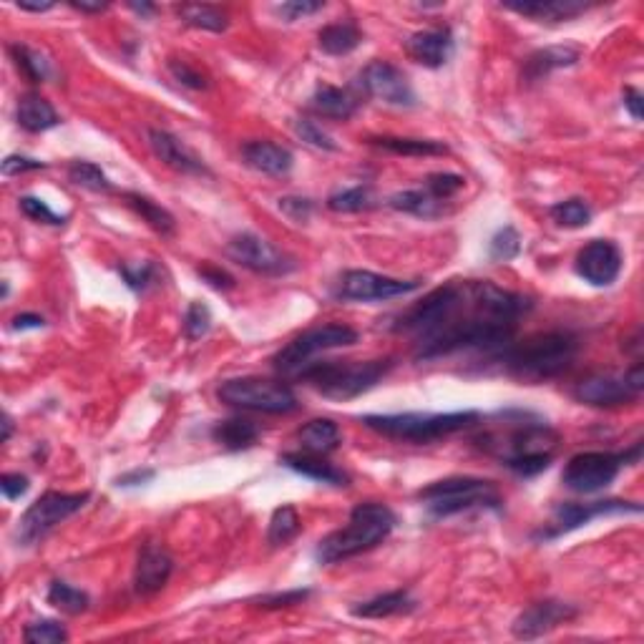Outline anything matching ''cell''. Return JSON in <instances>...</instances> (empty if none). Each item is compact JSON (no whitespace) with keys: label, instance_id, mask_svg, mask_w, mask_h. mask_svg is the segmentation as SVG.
Wrapping results in <instances>:
<instances>
[{"label":"cell","instance_id":"1","mask_svg":"<svg viewBox=\"0 0 644 644\" xmlns=\"http://www.w3.org/2000/svg\"><path fill=\"white\" fill-rule=\"evenodd\" d=\"M531 310L529 297L491 282L456 280L428 292L408 307L393 333L411 335L416 360H436L461 350L491 355L514 343L519 320Z\"/></svg>","mask_w":644,"mask_h":644},{"label":"cell","instance_id":"2","mask_svg":"<svg viewBox=\"0 0 644 644\" xmlns=\"http://www.w3.org/2000/svg\"><path fill=\"white\" fill-rule=\"evenodd\" d=\"M579 353V338L569 330H551L526 338L524 343L506 345L496 353L494 363L501 365L506 375L521 380V383H544V380L559 378L574 365Z\"/></svg>","mask_w":644,"mask_h":644},{"label":"cell","instance_id":"3","mask_svg":"<svg viewBox=\"0 0 644 644\" xmlns=\"http://www.w3.org/2000/svg\"><path fill=\"white\" fill-rule=\"evenodd\" d=\"M393 529L395 514L390 506L380 504V501H365V504L355 506L343 529L333 531L317 544L315 556L320 564H340V561L353 559V556L383 544Z\"/></svg>","mask_w":644,"mask_h":644},{"label":"cell","instance_id":"4","mask_svg":"<svg viewBox=\"0 0 644 644\" xmlns=\"http://www.w3.org/2000/svg\"><path fill=\"white\" fill-rule=\"evenodd\" d=\"M393 368V360H328L307 365L297 380H305L322 398L353 400L368 393Z\"/></svg>","mask_w":644,"mask_h":644},{"label":"cell","instance_id":"5","mask_svg":"<svg viewBox=\"0 0 644 644\" xmlns=\"http://www.w3.org/2000/svg\"><path fill=\"white\" fill-rule=\"evenodd\" d=\"M516 421H511L509 413H504V431H489L476 438L478 448L489 456L499 458L506 468L516 466L519 461L531 456H554L559 446V433L544 421H529V416L514 413Z\"/></svg>","mask_w":644,"mask_h":644},{"label":"cell","instance_id":"6","mask_svg":"<svg viewBox=\"0 0 644 644\" xmlns=\"http://www.w3.org/2000/svg\"><path fill=\"white\" fill-rule=\"evenodd\" d=\"M481 421L478 411L458 413H395V416H365L363 426L393 441L431 443L451 433L466 431Z\"/></svg>","mask_w":644,"mask_h":644},{"label":"cell","instance_id":"7","mask_svg":"<svg viewBox=\"0 0 644 644\" xmlns=\"http://www.w3.org/2000/svg\"><path fill=\"white\" fill-rule=\"evenodd\" d=\"M418 499L426 504L428 514L436 516V519H448V516L473 509L501 511V504H504L494 481L473 476H453L431 483V486L418 491Z\"/></svg>","mask_w":644,"mask_h":644},{"label":"cell","instance_id":"8","mask_svg":"<svg viewBox=\"0 0 644 644\" xmlns=\"http://www.w3.org/2000/svg\"><path fill=\"white\" fill-rule=\"evenodd\" d=\"M217 398L229 408L270 413V416H285V413L300 408L297 395L292 393L290 385H285L282 380L257 378V375L224 380L217 388Z\"/></svg>","mask_w":644,"mask_h":644},{"label":"cell","instance_id":"9","mask_svg":"<svg viewBox=\"0 0 644 644\" xmlns=\"http://www.w3.org/2000/svg\"><path fill=\"white\" fill-rule=\"evenodd\" d=\"M642 456V443H634V448L624 453L609 451H584L569 458L567 468L561 473V481L574 494H597L612 486L624 466L639 463Z\"/></svg>","mask_w":644,"mask_h":644},{"label":"cell","instance_id":"10","mask_svg":"<svg viewBox=\"0 0 644 644\" xmlns=\"http://www.w3.org/2000/svg\"><path fill=\"white\" fill-rule=\"evenodd\" d=\"M355 343H358V333H355L353 328L340 325V322H328V325L305 330V333L297 335L295 340H290V343L272 358V368L280 375H285V378H300L302 370H305L307 365H312L315 355L328 353V350L348 348V345Z\"/></svg>","mask_w":644,"mask_h":644},{"label":"cell","instance_id":"11","mask_svg":"<svg viewBox=\"0 0 644 644\" xmlns=\"http://www.w3.org/2000/svg\"><path fill=\"white\" fill-rule=\"evenodd\" d=\"M91 494H61V491H48L41 499L33 501L28 511L23 514L21 526H18V541L23 546H33L38 541L46 539L58 524L71 519L73 514L84 509L89 504Z\"/></svg>","mask_w":644,"mask_h":644},{"label":"cell","instance_id":"12","mask_svg":"<svg viewBox=\"0 0 644 644\" xmlns=\"http://www.w3.org/2000/svg\"><path fill=\"white\" fill-rule=\"evenodd\" d=\"M644 390L642 363L634 365L624 375H589L574 388V398L582 406L592 408H617L624 403H634Z\"/></svg>","mask_w":644,"mask_h":644},{"label":"cell","instance_id":"13","mask_svg":"<svg viewBox=\"0 0 644 644\" xmlns=\"http://www.w3.org/2000/svg\"><path fill=\"white\" fill-rule=\"evenodd\" d=\"M227 255L232 257L237 265L245 267V270L255 272V275L285 277L297 270L295 257L277 250L270 239L260 237V234L255 232H242L237 234V237L229 239Z\"/></svg>","mask_w":644,"mask_h":644},{"label":"cell","instance_id":"14","mask_svg":"<svg viewBox=\"0 0 644 644\" xmlns=\"http://www.w3.org/2000/svg\"><path fill=\"white\" fill-rule=\"evenodd\" d=\"M614 514H642V506L634 501H592V504H559L551 516V524L546 529L536 531V541H554L564 534L582 529L589 521L599 519V516H614Z\"/></svg>","mask_w":644,"mask_h":644},{"label":"cell","instance_id":"15","mask_svg":"<svg viewBox=\"0 0 644 644\" xmlns=\"http://www.w3.org/2000/svg\"><path fill=\"white\" fill-rule=\"evenodd\" d=\"M421 287V280H395L370 270H348L338 282L335 297L343 302H380L408 295Z\"/></svg>","mask_w":644,"mask_h":644},{"label":"cell","instance_id":"16","mask_svg":"<svg viewBox=\"0 0 644 644\" xmlns=\"http://www.w3.org/2000/svg\"><path fill=\"white\" fill-rule=\"evenodd\" d=\"M358 84L370 99L383 101L388 106H398V109L416 106V91H413L408 76L388 61H370L360 71Z\"/></svg>","mask_w":644,"mask_h":644},{"label":"cell","instance_id":"17","mask_svg":"<svg viewBox=\"0 0 644 644\" xmlns=\"http://www.w3.org/2000/svg\"><path fill=\"white\" fill-rule=\"evenodd\" d=\"M579 609L574 604L559 602V599H544V602H534L514 619L511 624V634L516 639H524V642H531V639H539L544 634H549L551 629L561 627V624L572 622L577 619Z\"/></svg>","mask_w":644,"mask_h":644},{"label":"cell","instance_id":"18","mask_svg":"<svg viewBox=\"0 0 644 644\" xmlns=\"http://www.w3.org/2000/svg\"><path fill=\"white\" fill-rule=\"evenodd\" d=\"M574 270L584 282L594 287H609L622 272V252L609 239H592L579 250Z\"/></svg>","mask_w":644,"mask_h":644},{"label":"cell","instance_id":"19","mask_svg":"<svg viewBox=\"0 0 644 644\" xmlns=\"http://www.w3.org/2000/svg\"><path fill=\"white\" fill-rule=\"evenodd\" d=\"M174 572V559L167 549L154 541H146L136 556L134 569V592L139 597H151L167 587Z\"/></svg>","mask_w":644,"mask_h":644},{"label":"cell","instance_id":"20","mask_svg":"<svg viewBox=\"0 0 644 644\" xmlns=\"http://www.w3.org/2000/svg\"><path fill=\"white\" fill-rule=\"evenodd\" d=\"M149 146L161 164L179 174H192V177H209V167L189 149L177 136L161 129H149Z\"/></svg>","mask_w":644,"mask_h":644},{"label":"cell","instance_id":"21","mask_svg":"<svg viewBox=\"0 0 644 644\" xmlns=\"http://www.w3.org/2000/svg\"><path fill=\"white\" fill-rule=\"evenodd\" d=\"M408 56L426 68H441L451 61L456 43L448 28H431V31L413 33L406 41Z\"/></svg>","mask_w":644,"mask_h":644},{"label":"cell","instance_id":"22","mask_svg":"<svg viewBox=\"0 0 644 644\" xmlns=\"http://www.w3.org/2000/svg\"><path fill=\"white\" fill-rule=\"evenodd\" d=\"M242 159L247 167L267 177H287L295 167L292 151L272 141H247L242 144Z\"/></svg>","mask_w":644,"mask_h":644},{"label":"cell","instance_id":"23","mask_svg":"<svg viewBox=\"0 0 644 644\" xmlns=\"http://www.w3.org/2000/svg\"><path fill=\"white\" fill-rule=\"evenodd\" d=\"M504 8L519 13V16L534 18L539 23H561V21H572V18L587 13L589 3H582V0H511V3H504Z\"/></svg>","mask_w":644,"mask_h":644},{"label":"cell","instance_id":"24","mask_svg":"<svg viewBox=\"0 0 644 644\" xmlns=\"http://www.w3.org/2000/svg\"><path fill=\"white\" fill-rule=\"evenodd\" d=\"M282 466H287L290 471L300 473V476L312 478L317 483H328V486H335V489H345L350 486V476L338 468L335 463L325 461V456H315V453H285L280 458Z\"/></svg>","mask_w":644,"mask_h":644},{"label":"cell","instance_id":"25","mask_svg":"<svg viewBox=\"0 0 644 644\" xmlns=\"http://www.w3.org/2000/svg\"><path fill=\"white\" fill-rule=\"evenodd\" d=\"M577 61H579V48H572V46L539 48V51H534L524 61L521 78H524L526 84H536V81L546 78L549 73L559 71V68L574 66Z\"/></svg>","mask_w":644,"mask_h":644},{"label":"cell","instance_id":"26","mask_svg":"<svg viewBox=\"0 0 644 644\" xmlns=\"http://www.w3.org/2000/svg\"><path fill=\"white\" fill-rule=\"evenodd\" d=\"M360 101L350 91L338 89V86H317V91L310 99V109L322 119L348 121L358 111Z\"/></svg>","mask_w":644,"mask_h":644},{"label":"cell","instance_id":"27","mask_svg":"<svg viewBox=\"0 0 644 644\" xmlns=\"http://www.w3.org/2000/svg\"><path fill=\"white\" fill-rule=\"evenodd\" d=\"M297 441H300L302 451L315 453V456H328V453L338 451L343 443V433H340L338 423L330 418H315V421L305 423L297 431Z\"/></svg>","mask_w":644,"mask_h":644},{"label":"cell","instance_id":"28","mask_svg":"<svg viewBox=\"0 0 644 644\" xmlns=\"http://www.w3.org/2000/svg\"><path fill=\"white\" fill-rule=\"evenodd\" d=\"M416 599L406 589H395V592L378 594V597L360 602L353 607V617L363 619H388L398 617V614H411L416 609Z\"/></svg>","mask_w":644,"mask_h":644},{"label":"cell","instance_id":"29","mask_svg":"<svg viewBox=\"0 0 644 644\" xmlns=\"http://www.w3.org/2000/svg\"><path fill=\"white\" fill-rule=\"evenodd\" d=\"M16 116H18V124H21V129L31 131V134H41V131H48V129H53V126L61 124V116H58V111L38 94L21 96Z\"/></svg>","mask_w":644,"mask_h":644},{"label":"cell","instance_id":"30","mask_svg":"<svg viewBox=\"0 0 644 644\" xmlns=\"http://www.w3.org/2000/svg\"><path fill=\"white\" fill-rule=\"evenodd\" d=\"M260 436V426L247 421V418H229V421H219L212 428L214 443H219L227 451H247L260 441Z\"/></svg>","mask_w":644,"mask_h":644},{"label":"cell","instance_id":"31","mask_svg":"<svg viewBox=\"0 0 644 644\" xmlns=\"http://www.w3.org/2000/svg\"><path fill=\"white\" fill-rule=\"evenodd\" d=\"M388 207L395 212H406L421 219H436L448 212L446 202L433 197L428 189H408V192H398L388 199Z\"/></svg>","mask_w":644,"mask_h":644},{"label":"cell","instance_id":"32","mask_svg":"<svg viewBox=\"0 0 644 644\" xmlns=\"http://www.w3.org/2000/svg\"><path fill=\"white\" fill-rule=\"evenodd\" d=\"M363 43V31L353 21L330 23L317 33V46L328 56H348Z\"/></svg>","mask_w":644,"mask_h":644},{"label":"cell","instance_id":"33","mask_svg":"<svg viewBox=\"0 0 644 644\" xmlns=\"http://www.w3.org/2000/svg\"><path fill=\"white\" fill-rule=\"evenodd\" d=\"M368 144L400 156H443L448 146L433 139H403V136H370Z\"/></svg>","mask_w":644,"mask_h":644},{"label":"cell","instance_id":"34","mask_svg":"<svg viewBox=\"0 0 644 644\" xmlns=\"http://www.w3.org/2000/svg\"><path fill=\"white\" fill-rule=\"evenodd\" d=\"M177 16L187 26L199 28V31L222 33L229 28L227 11H222L219 6H209V3H184V6H177Z\"/></svg>","mask_w":644,"mask_h":644},{"label":"cell","instance_id":"35","mask_svg":"<svg viewBox=\"0 0 644 644\" xmlns=\"http://www.w3.org/2000/svg\"><path fill=\"white\" fill-rule=\"evenodd\" d=\"M124 199H126V204H129V207L134 209V212L139 214V217L144 219L151 229H154V232H159L167 237V234H172L174 229H177V222H174L172 212H167V209L161 207V204H156L154 199L144 197V194H136V192H126Z\"/></svg>","mask_w":644,"mask_h":644},{"label":"cell","instance_id":"36","mask_svg":"<svg viewBox=\"0 0 644 644\" xmlns=\"http://www.w3.org/2000/svg\"><path fill=\"white\" fill-rule=\"evenodd\" d=\"M549 217L564 229H582L592 222L594 212H592V207L584 202V199L572 197V199H564V202L551 204Z\"/></svg>","mask_w":644,"mask_h":644},{"label":"cell","instance_id":"37","mask_svg":"<svg viewBox=\"0 0 644 644\" xmlns=\"http://www.w3.org/2000/svg\"><path fill=\"white\" fill-rule=\"evenodd\" d=\"M46 599L51 607H56L58 612H63V614H71V617L86 612L91 604L89 594L81 592V589H76V587H71V584H66V582H51Z\"/></svg>","mask_w":644,"mask_h":644},{"label":"cell","instance_id":"38","mask_svg":"<svg viewBox=\"0 0 644 644\" xmlns=\"http://www.w3.org/2000/svg\"><path fill=\"white\" fill-rule=\"evenodd\" d=\"M300 529H302V521H300V514L295 511V506H280V509H275V514H272L270 519L267 541H270L272 546H285L300 534Z\"/></svg>","mask_w":644,"mask_h":644},{"label":"cell","instance_id":"39","mask_svg":"<svg viewBox=\"0 0 644 644\" xmlns=\"http://www.w3.org/2000/svg\"><path fill=\"white\" fill-rule=\"evenodd\" d=\"M373 207H375V199L368 187L340 189V192H333L328 197V209L338 214H358V212H368V209Z\"/></svg>","mask_w":644,"mask_h":644},{"label":"cell","instance_id":"40","mask_svg":"<svg viewBox=\"0 0 644 644\" xmlns=\"http://www.w3.org/2000/svg\"><path fill=\"white\" fill-rule=\"evenodd\" d=\"M13 63L18 71L31 81V84H43L51 78V63L41 56V53L31 51L28 46H11Z\"/></svg>","mask_w":644,"mask_h":644},{"label":"cell","instance_id":"41","mask_svg":"<svg viewBox=\"0 0 644 644\" xmlns=\"http://www.w3.org/2000/svg\"><path fill=\"white\" fill-rule=\"evenodd\" d=\"M68 179L76 187L89 189V192H111V182L104 174V169L94 161H71L68 164Z\"/></svg>","mask_w":644,"mask_h":644},{"label":"cell","instance_id":"42","mask_svg":"<svg viewBox=\"0 0 644 644\" xmlns=\"http://www.w3.org/2000/svg\"><path fill=\"white\" fill-rule=\"evenodd\" d=\"M521 255V234L511 224L501 227L489 242V257L494 262H509Z\"/></svg>","mask_w":644,"mask_h":644},{"label":"cell","instance_id":"43","mask_svg":"<svg viewBox=\"0 0 644 644\" xmlns=\"http://www.w3.org/2000/svg\"><path fill=\"white\" fill-rule=\"evenodd\" d=\"M23 639H26L28 644H61L68 639V632L56 619H38V622L26 624Z\"/></svg>","mask_w":644,"mask_h":644},{"label":"cell","instance_id":"44","mask_svg":"<svg viewBox=\"0 0 644 644\" xmlns=\"http://www.w3.org/2000/svg\"><path fill=\"white\" fill-rule=\"evenodd\" d=\"M212 330V312L204 302H192L184 315V333L189 340H202Z\"/></svg>","mask_w":644,"mask_h":644},{"label":"cell","instance_id":"45","mask_svg":"<svg viewBox=\"0 0 644 644\" xmlns=\"http://www.w3.org/2000/svg\"><path fill=\"white\" fill-rule=\"evenodd\" d=\"M169 73H172L174 81H179L184 89H192V91L209 89V78L204 76L202 71H197L189 61H182V58H169Z\"/></svg>","mask_w":644,"mask_h":644},{"label":"cell","instance_id":"46","mask_svg":"<svg viewBox=\"0 0 644 644\" xmlns=\"http://www.w3.org/2000/svg\"><path fill=\"white\" fill-rule=\"evenodd\" d=\"M121 280L126 287L134 292H146L156 280V265L154 262H141V265H121L119 267Z\"/></svg>","mask_w":644,"mask_h":644},{"label":"cell","instance_id":"47","mask_svg":"<svg viewBox=\"0 0 644 644\" xmlns=\"http://www.w3.org/2000/svg\"><path fill=\"white\" fill-rule=\"evenodd\" d=\"M295 134L300 136L305 144L315 146V149L338 151V144H335L333 136H330L328 131H322V126H317L315 121L310 119H295Z\"/></svg>","mask_w":644,"mask_h":644},{"label":"cell","instance_id":"48","mask_svg":"<svg viewBox=\"0 0 644 644\" xmlns=\"http://www.w3.org/2000/svg\"><path fill=\"white\" fill-rule=\"evenodd\" d=\"M18 207H21V212L26 214L28 219H33V222L53 224V227H61V224H66V217H61V214L53 212V209L38 197H21L18 199Z\"/></svg>","mask_w":644,"mask_h":644},{"label":"cell","instance_id":"49","mask_svg":"<svg viewBox=\"0 0 644 644\" xmlns=\"http://www.w3.org/2000/svg\"><path fill=\"white\" fill-rule=\"evenodd\" d=\"M463 184H466V179L458 177V174H431V177H426V189L433 194L436 199H441V202H448V199L456 197L458 192L463 189Z\"/></svg>","mask_w":644,"mask_h":644},{"label":"cell","instance_id":"50","mask_svg":"<svg viewBox=\"0 0 644 644\" xmlns=\"http://www.w3.org/2000/svg\"><path fill=\"white\" fill-rule=\"evenodd\" d=\"M312 597V589H287V592L265 594V597L252 599V604L260 609H282V607H295V604L307 602Z\"/></svg>","mask_w":644,"mask_h":644},{"label":"cell","instance_id":"51","mask_svg":"<svg viewBox=\"0 0 644 644\" xmlns=\"http://www.w3.org/2000/svg\"><path fill=\"white\" fill-rule=\"evenodd\" d=\"M325 8V3L322 0H290V3H282V6L275 8V13L280 18H285L287 23L292 21H300V18L305 16H312V13L322 11Z\"/></svg>","mask_w":644,"mask_h":644},{"label":"cell","instance_id":"52","mask_svg":"<svg viewBox=\"0 0 644 644\" xmlns=\"http://www.w3.org/2000/svg\"><path fill=\"white\" fill-rule=\"evenodd\" d=\"M277 207H280V212L285 214L287 219H292V222H297V224H305L307 219L312 217V209H315V204L305 197H282L280 202H277Z\"/></svg>","mask_w":644,"mask_h":644},{"label":"cell","instance_id":"53","mask_svg":"<svg viewBox=\"0 0 644 644\" xmlns=\"http://www.w3.org/2000/svg\"><path fill=\"white\" fill-rule=\"evenodd\" d=\"M197 275L202 277L209 287H214V290H219V292H227L237 285V282H234V277L217 265H202L197 270Z\"/></svg>","mask_w":644,"mask_h":644},{"label":"cell","instance_id":"54","mask_svg":"<svg viewBox=\"0 0 644 644\" xmlns=\"http://www.w3.org/2000/svg\"><path fill=\"white\" fill-rule=\"evenodd\" d=\"M38 169H46V164L38 159H31V156L11 154L6 156V161H3V174H6V177H18V174L38 172Z\"/></svg>","mask_w":644,"mask_h":644},{"label":"cell","instance_id":"55","mask_svg":"<svg viewBox=\"0 0 644 644\" xmlns=\"http://www.w3.org/2000/svg\"><path fill=\"white\" fill-rule=\"evenodd\" d=\"M28 489H31V481L23 473H3V478H0V491L8 501L21 499Z\"/></svg>","mask_w":644,"mask_h":644},{"label":"cell","instance_id":"56","mask_svg":"<svg viewBox=\"0 0 644 644\" xmlns=\"http://www.w3.org/2000/svg\"><path fill=\"white\" fill-rule=\"evenodd\" d=\"M154 476H156L154 468H136V471H129L124 473V476L116 478V486H119V489H136V486L149 483Z\"/></svg>","mask_w":644,"mask_h":644},{"label":"cell","instance_id":"57","mask_svg":"<svg viewBox=\"0 0 644 644\" xmlns=\"http://www.w3.org/2000/svg\"><path fill=\"white\" fill-rule=\"evenodd\" d=\"M622 99H624V109L629 111V116H632L634 121H642V111H644L642 94H639L637 89H632V86H627L622 94Z\"/></svg>","mask_w":644,"mask_h":644},{"label":"cell","instance_id":"58","mask_svg":"<svg viewBox=\"0 0 644 644\" xmlns=\"http://www.w3.org/2000/svg\"><path fill=\"white\" fill-rule=\"evenodd\" d=\"M43 325H46V320L41 315H33V312L13 317V330H41Z\"/></svg>","mask_w":644,"mask_h":644},{"label":"cell","instance_id":"59","mask_svg":"<svg viewBox=\"0 0 644 644\" xmlns=\"http://www.w3.org/2000/svg\"><path fill=\"white\" fill-rule=\"evenodd\" d=\"M68 6L81 13H104L106 8H109V3H101V0H96V3H89V0H71Z\"/></svg>","mask_w":644,"mask_h":644},{"label":"cell","instance_id":"60","mask_svg":"<svg viewBox=\"0 0 644 644\" xmlns=\"http://www.w3.org/2000/svg\"><path fill=\"white\" fill-rule=\"evenodd\" d=\"M18 8H21V11H28V13H46V11H51L53 6H56V3H53V0H43V3H33V0H18L16 3Z\"/></svg>","mask_w":644,"mask_h":644},{"label":"cell","instance_id":"61","mask_svg":"<svg viewBox=\"0 0 644 644\" xmlns=\"http://www.w3.org/2000/svg\"><path fill=\"white\" fill-rule=\"evenodd\" d=\"M129 8L134 13H139V16H154V13H156V8L151 6V3H131Z\"/></svg>","mask_w":644,"mask_h":644},{"label":"cell","instance_id":"62","mask_svg":"<svg viewBox=\"0 0 644 644\" xmlns=\"http://www.w3.org/2000/svg\"><path fill=\"white\" fill-rule=\"evenodd\" d=\"M11 433H13V421H11V416H3V443H8V438H11Z\"/></svg>","mask_w":644,"mask_h":644}]
</instances>
